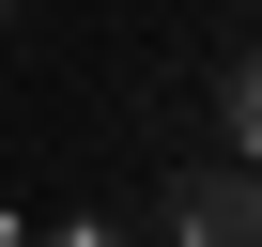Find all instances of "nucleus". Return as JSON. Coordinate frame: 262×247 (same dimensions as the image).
<instances>
[{"label": "nucleus", "instance_id": "nucleus-1", "mask_svg": "<svg viewBox=\"0 0 262 247\" xmlns=\"http://www.w3.org/2000/svg\"><path fill=\"white\" fill-rule=\"evenodd\" d=\"M170 247H262V170H185Z\"/></svg>", "mask_w": 262, "mask_h": 247}, {"label": "nucleus", "instance_id": "nucleus-2", "mask_svg": "<svg viewBox=\"0 0 262 247\" xmlns=\"http://www.w3.org/2000/svg\"><path fill=\"white\" fill-rule=\"evenodd\" d=\"M216 123H231V139H247V170H262V47H247V62L216 77Z\"/></svg>", "mask_w": 262, "mask_h": 247}, {"label": "nucleus", "instance_id": "nucleus-3", "mask_svg": "<svg viewBox=\"0 0 262 247\" xmlns=\"http://www.w3.org/2000/svg\"><path fill=\"white\" fill-rule=\"evenodd\" d=\"M47 247H123V232H93V216H77V232H47Z\"/></svg>", "mask_w": 262, "mask_h": 247}, {"label": "nucleus", "instance_id": "nucleus-4", "mask_svg": "<svg viewBox=\"0 0 262 247\" xmlns=\"http://www.w3.org/2000/svg\"><path fill=\"white\" fill-rule=\"evenodd\" d=\"M0 247H31V232H16V216H0Z\"/></svg>", "mask_w": 262, "mask_h": 247}, {"label": "nucleus", "instance_id": "nucleus-5", "mask_svg": "<svg viewBox=\"0 0 262 247\" xmlns=\"http://www.w3.org/2000/svg\"><path fill=\"white\" fill-rule=\"evenodd\" d=\"M0 16H16V0H0Z\"/></svg>", "mask_w": 262, "mask_h": 247}]
</instances>
